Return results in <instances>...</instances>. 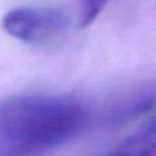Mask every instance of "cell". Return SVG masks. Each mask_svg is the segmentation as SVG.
<instances>
[{
    "label": "cell",
    "instance_id": "obj_1",
    "mask_svg": "<svg viewBox=\"0 0 156 156\" xmlns=\"http://www.w3.org/2000/svg\"><path fill=\"white\" fill-rule=\"evenodd\" d=\"M94 108L67 94H19L0 100V145L34 156L73 140L93 122Z\"/></svg>",
    "mask_w": 156,
    "mask_h": 156
},
{
    "label": "cell",
    "instance_id": "obj_2",
    "mask_svg": "<svg viewBox=\"0 0 156 156\" xmlns=\"http://www.w3.org/2000/svg\"><path fill=\"white\" fill-rule=\"evenodd\" d=\"M7 34L26 44L43 45L60 38L70 26L66 11L54 7H16L2 19Z\"/></svg>",
    "mask_w": 156,
    "mask_h": 156
},
{
    "label": "cell",
    "instance_id": "obj_3",
    "mask_svg": "<svg viewBox=\"0 0 156 156\" xmlns=\"http://www.w3.org/2000/svg\"><path fill=\"white\" fill-rule=\"evenodd\" d=\"M156 103V89L152 86H143L140 89L119 97L107 108V119L112 122L126 121L136 115L145 112Z\"/></svg>",
    "mask_w": 156,
    "mask_h": 156
},
{
    "label": "cell",
    "instance_id": "obj_4",
    "mask_svg": "<svg viewBox=\"0 0 156 156\" xmlns=\"http://www.w3.org/2000/svg\"><path fill=\"white\" fill-rule=\"evenodd\" d=\"M107 156H156V112Z\"/></svg>",
    "mask_w": 156,
    "mask_h": 156
},
{
    "label": "cell",
    "instance_id": "obj_5",
    "mask_svg": "<svg viewBox=\"0 0 156 156\" xmlns=\"http://www.w3.org/2000/svg\"><path fill=\"white\" fill-rule=\"evenodd\" d=\"M105 8V3L103 2H88L82 4V10H81L80 15V27H85L90 25L94 19L97 18L100 12Z\"/></svg>",
    "mask_w": 156,
    "mask_h": 156
}]
</instances>
